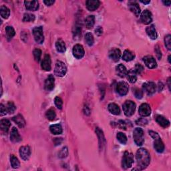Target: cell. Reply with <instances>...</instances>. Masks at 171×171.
<instances>
[{
    "label": "cell",
    "instance_id": "obj_1",
    "mask_svg": "<svg viewBox=\"0 0 171 171\" xmlns=\"http://www.w3.org/2000/svg\"><path fill=\"white\" fill-rule=\"evenodd\" d=\"M136 158L140 170L146 169L151 162V157H150L149 152L145 148H140L137 151Z\"/></svg>",
    "mask_w": 171,
    "mask_h": 171
},
{
    "label": "cell",
    "instance_id": "obj_2",
    "mask_svg": "<svg viewBox=\"0 0 171 171\" xmlns=\"http://www.w3.org/2000/svg\"><path fill=\"white\" fill-rule=\"evenodd\" d=\"M133 138L136 145L142 146L145 142L144 132L142 128H136L133 132Z\"/></svg>",
    "mask_w": 171,
    "mask_h": 171
},
{
    "label": "cell",
    "instance_id": "obj_3",
    "mask_svg": "<svg viewBox=\"0 0 171 171\" xmlns=\"http://www.w3.org/2000/svg\"><path fill=\"white\" fill-rule=\"evenodd\" d=\"M123 108L124 114L126 117H131V116L134 114V112H135L136 104L135 103L131 101V100H127V101L124 103Z\"/></svg>",
    "mask_w": 171,
    "mask_h": 171
},
{
    "label": "cell",
    "instance_id": "obj_4",
    "mask_svg": "<svg viewBox=\"0 0 171 171\" xmlns=\"http://www.w3.org/2000/svg\"><path fill=\"white\" fill-rule=\"evenodd\" d=\"M134 163V158L132 153L129 152H125L122 160V166L124 169H127L132 166Z\"/></svg>",
    "mask_w": 171,
    "mask_h": 171
},
{
    "label": "cell",
    "instance_id": "obj_5",
    "mask_svg": "<svg viewBox=\"0 0 171 171\" xmlns=\"http://www.w3.org/2000/svg\"><path fill=\"white\" fill-rule=\"evenodd\" d=\"M67 72V68L66 64L61 61H58L55 66L54 74L59 77H62L65 76Z\"/></svg>",
    "mask_w": 171,
    "mask_h": 171
},
{
    "label": "cell",
    "instance_id": "obj_6",
    "mask_svg": "<svg viewBox=\"0 0 171 171\" xmlns=\"http://www.w3.org/2000/svg\"><path fill=\"white\" fill-rule=\"evenodd\" d=\"M33 34L35 41L39 44H42L44 41V36L43 33V27L42 26L36 27L33 29Z\"/></svg>",
    "mask_w": 171,
    "mask_h": 171
},
{
    "label": "cell",
    "instance_id": "obj_7",
    "mask_svg": "<svg viewBox=\"0 0 171 171\" xmlns=\"http://www.w3.org/2000/svg\"><path fill=\"white\" fill-rule=\"evenodd\" d=\"M84 49L80 44H76L73 48V55L77 59H81L84 56Z\"/></svg>",
    "mask_w": 171,
    "mask_h": 171
},
{
    "label": "cell",
    "instance_id": "obj_8",
    "mask_svg": "<svg viewBox=\"0 0 171 171\" xmlns=\"http://www.w3.org/2000/svg\"><path fill=\"white\" fill-rule=\"evenodd\" d=\"M129 87L127 83L124 82H120L117 86V91L120 96H125L128 92Z\"/></svg>",
    "mask_w": 171,
    "mask_h": 171
},
{
    "label": "cell",
    "instance_id": "obj_9",
    "mask_svg": "<svg viewBox=\"0 0 171 171\" xmlns=\"http://www.w3.org/2000/svg\"><path fill=\"white\" fill-rule=\"evenodd\" d=\"M157 89V86L152 82H148L143 84V90L148 95H152L153 94Z\"/></svg>",
    "mask_w": 171,
    "mask_h": 171
},
{
    "label": "cell",
    "instance_id": "obj_10",
    "mask_svg": "<svg viewBox=\"0 0 171 171\" xmlns=\"http://www.w3.org/2000/svg\"><path fill=\"white\" fill-rule=\"evenodd\" d=\"M20 155L23 160H27L31 155V150L28 146H21L20 148Z\"/></svg>",
    "mask_w": 171,
    "mask_h": 171
},
{
    "label": "cell",
    "instance_id": "obj_11",
    "mask_svg": "<svg viewBox=\"0 0 171 171\" xmlns=\"http://www.w3.org/2000/svg\"><path fill=\"white\" fill-rule=\"evenodd\" d=\"M139 114L143 117H148L151 113V106H150L148 104H142L140 105L139 107L138 110Z\"/></svg>",
    "mask_w": 171,
    "mask_h": 171
},
{
    "label": "cell",
    "instance_id": "obj_12",
    "mask_svg": "<svg viewBox=\"0 0 171 171\" xmlns=\"http://www.w3.org/2000/svg\"><path fill=\"white\" fill-rule=\"evenodd\" d=\"M143 61H144L146 66L150 69L155 68L157 66V61L154 59V58L152 56H146L145 58H143Z\"/></svg>",
    "mask_w": 171,
    "mask_h": 171
},
{
    "label": "cell",
    "instance_id": "obj_13",
    "mask_svg": "<svg viewBox=\"0 0 171 171\" xmlns=\"http://www.w3.org/2000/svg\"><path fill=\"white\" fill-rule=\"evenodd\" d=\"M42 68L45 71H50L51 70V58L49 54H45L44 59L42 61Z\"/></svg>",
    "mask_w": 171,
    "mask_h": 171
},
{
    "label": "cell",
    "instance_id": "obj_14",
    "mask_svg": "<svg viewBox=\"0 0 171 171\" xmlns=\"http://www.w3.org/2000/svg\"><path fill=\"white\" fill-rule=\"evenodd\" d=\"M140 20L146 25L149 24L152 20V14L148 10H145L140 15Z\"/></svg>",
    "mask_w": 171,
    "mask_h": 171
},
{
    "label": "cell",
    "instance_id": "obj_15",
    "mask_svg": "<svg viewBox=\"0 0 171 171\" xmlns=\"http://www.w3.org/2000/svg\"><path fill=\"white\" fill-rule=\"evenodd\" d=\"M54 82L55 79L52 75H49L48 77L46 78L45 81L44 88L45 90L47 91H51L54 88Z\"/></svg>",
    "mask_w": 171,
    "mask_h": 171
},
{
    "label": "cell",
    "instance_id": "obj_16",
    "mask_svg": "<svg viewBox=\"0 0 171 171\" xmlns=\"http://www.w3.org/2000/svg\"><path fill=\"white\" fill-rule=\"evenodd\" d=\"M121 56V51L118 48H113L110 51L109 57L114 62H118Z\"/></svg>",
    "mask_w": 171,
    "mask_h": 171
},
{
    "label": "cell",
    "instance_id": "obj_17",
    "mask_svg": "<svg viewBox=\"0 0 171 171\" xmlns=\"http://www.w3.org/2000/svg\"><path fill=\"white\" fill-rule=\"evenodd\" d=\"M86 5L88 10L94 11L99 8L100 2L98 0H88L86 2Z\"/></svg>",
    "mask_w": 171,
    "mask_h": 171
},
{
    "label": "cell",
    "instance_id": "obj_18",
    "mask_svg": "<svg viewBox=\"0 0 171 171\" xmlns=\"http://www.w3.org/2000/svg\"><path fill=\"white\" fill-rule=\"evenodd\" d=\"M128 8H129L130 10L132 11L136 17L139 16L140 14V8L137 3L134 2H130L128 3Z\"/></svg>",
    "mask_w": 171,
    "mask_h": 171
},
{
    "label": "cell",
    "instance_id": "obj_19",
    "mask_svg": "<svg viewBox=\"0 0 171 171\" xmlns=\"http://www.w3.org/2000/svg\"><path fill=\"white\" fill-rule=\"evenodd\" d=\"M10 140L13 142H19L21 140V138L20 136V134L16 127H14L12 128L10 134Z\"/></svg>",
    "mask_w": 171,
    "mask_h": 171
},
{
    "label": "cell",
    "instance_id": "obj_20",
    "mask_svg": "<svg viewBox=\"0 0 171 171\" xmlns=\"http://www.w3.org/2000/svg\"><path fill=\"white\" fill-rule=\"evenodd\" d=\"M24 4L27 10L30 11H36L39 8V4L37 1H25Z\"/></svg>",
    "mask_w": 171,
    "mask_h": 171
},
{
    "label": "cell",
    "instance_id": "obj_21",
    "mask_svg": "<svg viewBox=\"0 0 171 171\" xmlns=\"http://www.w3.org/2000/svg\"><path fill=\"white\" fill-rule=\"evenodd\" d=\"M116 72L118 76L121 78H124L127 74V70L123 64H119L116 67Z\"/></svg>",
    "mask_w": 171,
    "mask_h": 171
},
{
    "label": "cell",
    "instance_id": "obj_22",
    "mask_svg": "<svg viewBox=\"0 0 171 171\" xmlns=\"http://www.w3.org/2000/svg\"><path fill=\"white\" fill-rule=\"evenodd\" d=\"M156 121L160 126L163 128H167L170 125V122L163 116H157V118H156Z\"/></svg>",
    "mask_w": 171,
    "mask_h": 171
},
{
    "label": "cell",
    "instance_id": "obj_23",
    "mask_svg": "<svg viewBox=\"0 0 171 171\" xmlns=\"http://www.w3.org/2000/svg\"><path fill=\"white\" fill-rule=\"evenodd\" d=\"M12 120H13L15 123H16L20 128H23L26 125V121L24 120L23 117L20 114H18L16 117L12 118Z\"/></svg>",
    "mask_w": 171,
    "mask_h": 171
},
{
    "label": "cell",
    "instance_id": "obj_24",
    "mask_svg": "<svg viewBox=\"0 0 171 171\" xmlns=\"http://www.w3.org/2000/svg\"><path fill=\"white\" fill-rule=\"evenodd\" d=\"M146 33L148 34V36L150 37V38H151L152 39H157V33L155 27L153 25L150 26L146 27Z\"/></svg>",
    "mask_w": 171,
    "mask_h": 171
},
{
    "label": "cell",
    "instance_id": "obj_25",
    "mask_svg": "<svg viewBox=\"0 0 171 171\" xmlns=\"http://www.w3.org/2000/svg\"><path fill=\"white\" fill-rule=\"evenodd\" d=\"M96 132L98 135V137L99 138V145L100 149H102L104 146L105 145V138L104 136L102 131L99 128H96Z\"/></svg>",
    "mask_w": 171,
    "mask_h": 171
},
{
    "label": "cell",
    "instance_id": "obj_26",
    "mask_svg": "<svg viewBox=\"0 0 171 171\" xmlns=\"http://www.w3.org/2000/svg\"><path fill=\"white\" fill-rule=\"evenodd\" d=\"M11 126L10 121L8 119H2L0 121V128L4 132H8Z\"/></svg>",
    "mask_w": 171,
    "mask_h": 171
},
{
    "label": "cell",
    "instance_id": "obj_27",
    "mask_svg": "<svg viewBox=\"0 0 171 171\" xmlns=\"http://www.w3.org/2000/svg\"><path fill=\"white\" fill-rule=\"evenodd\" d=\"M94 23H95V17L94 16H88L85 19L84 24L87 29L92 28Z\"/></svg>",
    "mask_w": 171,
    "mask_h": 171
},
{
    "label": "cell",
    "instance_id": "obj_28",
    "mask_svg": "<svg viewBox=\"0 0 171 171\" xmlns=\"http://www.w3.org/2000/svg\"><path fill=\"white\" fill-rule=\"evenodd\" d=\"M154 149L158 152H163L164 150V145L160 138L154 140Z\"/></svg>",
    "mask_w": 171,
    "mask_h": 171
},
{
    "label": "cell",
    "instance_id": "obj_29",
    "mask_svg": "<svg viewBox=\"0 0 171 171\" xmlns=\"http://www.w3.org/2000/svg\"><path fill=\"white\" fill-rule=\"evenodd\" d=\"M108 110L114 115H119L120 114V109L119 106L114 103H110L108 105Z\"/></svg>",
    "mask_w": 171,
    "mask_h": 171
},
{
    "label": "cell",
    "instance_id": "obj_30",
    "mask_svg": "<svg viewBox=\"0 0 171 171\" xmlns=\"http://www.w3.org/2000/svg\"><path fill=\"white\" fill-rule=\"evenodd\" d=\"M57 51L60 53H64L66 51V44L62 39H58L56 43Z\"/></svg>",
    "mask_w": 171,
    "mask_h": 171
},
{
    "label": "cell",
    "instance_id": "obj_31",
    "mask_svg": "<svg viewBox=\"0 0 171 171\" xmlns=\"http://www.w3.org/2000/svg\"><path fill=\"white\" fill-rule=\"evenodd\" d=\"M137 74L134 70H130L129 72H127V79L130 83H135L137 80Z\"/></svg>",
    "mask_w": 171,
    "mask_h": 171
},
{
    "label": "cell",
    "instance_id": "obj_32",
    "mask_svg": "<svg viewBox=\"0 0 171 171\" xmlns=\"http://www.w3.org/2000/svg\"><path fill=\"white\" fill-rule=\"evenodd\" d=\"M134 57H135V55L132 51L126 50L124 51L123 59L126 62H130V61H132L134 58Z\"/></svg>",
    "mask_w": 171,
    "mask_h": 171
},
{
    "label": "cell",
    "instance_id": "obj_33",
    "mask_svg": "<svg viewBox=\"0 0 171 171\" xmlns=\"http://www.w3.org/2000/svg\"><path fill=\"white\" fill-rule=\"evenodd\" d=\"M51 132L54 134H60L62 133V127L60 124H53L50 127Z\"/></svg>",
    "mask_w": 171,
    "mask_h": 171
},
{
    "label": "cell",
    "instance_id": "obj_34",
    "mask_svg": "<svg viewBox=\"0 0 171 171\" xmlns=\"http://www.w3.org/2000/svg\"><path fill=\"white\" fill-rule=\"evenodd\" d=\"M0 14H1V16L3 18H4V19H8L10 15V9L5 5H2V7L0 8Z\"/></svg>",
    "mask_w": 171,
    "mask_h": 171
},
{
    "label": "cell",
    "instance_id": "obj_35",
    "mask_svg": "<svg viewBox=\"0 0 171 171\" xmlns=\"http://www.w3.org/2000/svg\"><path fill=\"white\" fill-rule=\"evenodd\" d=\"M5 32H6V36H7V38L8 40H10L13 38L14 36L16 34V32L14 29L13 27L11 26H7L5 27Z\"/></svg>",
    "mask_w": 171,
    "mask_h": 171
},
{
    "label": "cell",
    "instance_id": "obj_36",
    "mask_svg": "<svg viewBox=\"0 0 171 171\" xmlns=\"http://www.w3.org/2000/svg\"><path fill=\"white\" fill-rule=\"evenodd\" d=\"M10 163L11 166L14 168V169H17L20 166V161L18 160L17 158L16 157H15L14 155H11L10 157Z\"/></svg>",
    "mask_w": 171,
    "mask_h": 171
},
{
    "label": "cell",
    "instance_id": "obj_37",
    "mask_svg": "<svg viewBox=\"0 0 171 171\" xmlns=\"http://www.w3.org/2000/svg\"><path fill=\"white\" fill-rule=\"evenodd\" d=\"M85 41L89 46H92L94 43V39L93 35L91 33H87L85 35Z\"/></svg>",
    "mask_w": 171,
    "mask_h": 171
},
{
    "label": "cell",
    "instance_id": "obj_38",
    "mask_svg": "<svg viewBox=\"0 0 171 171\" xmlns=\"http://www.w3.org/2000/svg\"><path fill=\"white\" fill-rule=\"evenodd\" d=\"M35 19L36 17L34 15L32 14L26 13L23 15V21H24V22H33V21L35 20Z\"/></svg>",
    "mask_w": 171,
    "mask_h": 171
},
{
    "label": "cell",
    "instance_id": "obj_39",
    "mask_svg": "<svg viewBox=\"0 0 171 171\" xmlns=\"http://www.w3.org/2000/svg\"><path fill=\"white\" fill-rule=\"evenodd\" d=\"M45 117L48 119L49 120H54L55 118L56 117V114L54 110L53 109H50L46 112V114H45Z\"/></svg>",
    "mask_w": 171,
    "mask_h": 171
},
{
    "label": "cell",
    "instance_id": "obj_40",
    "mask_svg": "<svg viewBox=\"0 0 171 171\" xmlns=\"http://www.w3.org/2000/svg\"><path fill=\"white\" fill-rule=\"evenodd\" d=\"M117 139L121 144L125 145L127 142V137L125 134L123 132H118L117 134Z\"/></svg>",
    "mask_w": 171,
    "mask_h": 171
},
{
    "label": "cell",
    "instance_id": "obj_41",
    "mask_svg": "<svg viewBox=\"0 0 171 171\" xmlns=\"http://www.w3.org/2000/svg\"><path fill=\"white\" fill-rule=\"evenodd\" d=\"M5 107L6 109H7L8 112L10 113V114H13L16 110V107L13 102H9Z\"/></svg>",
    "mask_w": 171,
    "mask_h": 171
},
{
    "label": "cell",
    "instance_id": "obj_42",
    "mask_svg": "<svg viewBox=\"0 0 171 171\" xmlns=\"http://www.w3.org/2000/svg\"><path fill=\"white\" fill-rule=\"evenodd\" d=\"M133 93L134 94V96L138 99L142 98L143 96V91L141 89H139V88H135L133 89Z\"/></svg>",
    "mask_w": 171,
    "mask_h": 171
},
{
    "label": "cell",
    "instance_id": "obj_43",
    "mask_svg": "<svg viewBox=\"0 0 171 171\" xmlns=\"http://www.w3.org/2000/svg\"><path fill=\"white\" fill-rule=\"evenodd\" d=\"M33 56H34L35 60L37 61V62H39V60L41 59V56H42V51L39 50V49H35L33 50Z\"/></svg>",
    "mask_w": 171,
    "mask_h": 171
},
{
    "label": "cell",
    "instance_id": "obj_44",
    "mask_svg": "<svg viewBox=\"0 0 171 171\" xmlns=\"http://www.w3.org/2000/svg\"><path fill=\"white\" fill-rule=\"evenodd\" d=\"M54 102H55V104H56V107L58 109L61 110L62 108V106H63V101L61 98L57 96L55 98V100H54Z\"/></svg>",
    "mask_w": 171,
    "mask_h": 171
},
{
    "label": "cell",
    "instance_id": "obj_45",
    "mask_svg": "<svg viewBox=\"0 0 171 171\" xmlns=\"http://www.w3.org/2000/svg\"><path fill=\"white\" fill-rule=\"evenodd\" d=\"M68 154V150L67 147H64L61 151H60L58 154V157L61 158H66Z\"/></svg>",
    "mask_w": 171,
    "mask_h": 171
},
{
    "label": "cell",
    "instance_id": "obj_46",
    "mask_svg": "<svg viewBox=\"0 0 171 171\" xmlns=\"http://www.w3.org/2000/svg\"><path fill=\"white\" fill-rule=\"evenodd\" d=\"M171 36L170 35H167L164 38V43H165V45L166 48L169 50H170L171 49Z\"/></svg>",
    "mask_w": 171,
    "mask_h": 171
},
{
    "label": "cell",
    "instance_id": "obj_47",
    "mask_svg": "<svg viewBox=\"0 0 171 171\" xmlns=\"http://www.w3.org/2000/svg\"><path fill=\"white\" fill-rule=\"evenodd\" d=\"M134 71L136 72V74H140L141 73L144 71V67H143L141 64H137L135 66V69H134Z\"/></svg>",
    "mask_w": 171,
    "mask_h": 171
},
{
    "label": "cell",
    "instance_id": "obj_48",
    "mask_svg": "<svg viewBox=\"0 0 171 171\" xmlns=\"http://www.w3.org/2000/svg\"><path fill=\"white\" fill-rule=\"evenodd\" d=\"M149 134L151 136V137L152 138H153L154 140H157V139H158V138H160V136L158 135V134L157 132H154V131H149Z\"/></svg>",
    "mask_w": 171,
    "mask_h": 171
},
{
    "label": "cell",
    "instance_id": "obj_49",
    "mask_svg": "<svg viewBox=\"0 0 171 171\" xmlns=\"http://www.w3.org/2000/svg\"><path fill=\"white\" fill-rule=\"evenodd\" d=\"M0 114H1V116H4L6 114H7V109H6V107L5 106H4L1 104V105H0Z\"/></svg>",
    "mask_w": 171,
    "mask_h": 171
},
{
    "label": "cell",
    "instance_id": "obj_50",
    "mask_svg": "<svg viewBox=\"0 0 171 171\" xmlns=\"http://www.w3.org/2000/svg\"><path fill=\"white\" fill-rule=\"evenodd\" d=\"M148 123V121L146 120L145 118H141L139 119L138 120L136 121V124L138 125H142V126H145V124Z\"/></svg>",
    "mask_w": 171,
    "mask_h": 171
},
{
    "label": "cell",
    "instance_id": "obj_51",
    "mask_svg": "<svg viewBox=\"0 0 171 171\" xmlns=\"http://www.w3.org/2000/svg\"><path fill=\"white\" fill-rule=\"evenodd\" d=\"M155 52L157 53V58L160 60L161 58V57H162V54H161V51L159 49V47H158V45H157V46L155 47Z\"/></svg>",
    "mask_w": 171,
    "mask_h": 171
},
{
    "label": "cell",
    "instance_id": "obj_52",
    "mask_svg": "<svg viewBox=\"0 0 171 171\" xmlns=\"http://www.w3.org/2000/svg\"><path fill=\"white\" fill-rule=\"evenodd\" d=\"M95 32L96 33V35L98 36H100L102 34V32H103V30H102V27L98 26L97 27V28L95 30Z\"/></svg>",
    "mask_w": 171,
    "mask_h": 171
},
{
    "label": "cell",
    "instance_id": "obj_53",
    "mask_svg": "<svg viewBox=\"0 0 171 171\" xmlns=\"http://www.w3.org/2000/svg\"><path fill=\"white\" fill-rule=\"evenodd\" d=\"M118 126L119 127H120V128H121V129H124V130H126V124H125V123L124 121L123 120H120L118 122Z\"/></svg>",
    "mask_w": 171,
    "mask_h": 171
},
{
    "label": "cell",
    "instance_id": "obj_54",
    "mask_svg": "<svg viewBox=\"0 0 171 171\" xmlns=\"http://www.w3.org/2000/svg\"><path fill=\"white\" fill-rule=\"evenodd\" d=\"M44 2L46 5L51 6V5H53L54 4L55 1H53V0H45V1H44Z\"/></svg>",
    "mask_w": 171,
    "mask_h": 171
},
{
    "label": "cell",
    "instance_id": "obj_55",
    "mask_svg": "<svg viewBox=\"0 0 171 171\" xmlns=\"http://www.w3.org/2000/svg\"><path fill=\"white\" fill-rule=\"evenodd\" d=\"M163 4L165 5H167V6H169L170 5V4H171V2H170V1H163Z\"/></svg>",
    "mask_w": 171,
    "mask_h": 171
},
{
    "label": "cell",
    "instance_id": "obj_56",
    "mask_svg": "<svg viewBox=\"0 0 171 171\" xmlns=\"http://www.w3.org/2000/svg\"><path fill=\"white\" fill-rule=\"evenodd\" d=\"M140 2L142 3V4H150L151 1H140Z\"/></svg>",
    "mask_w": 171,
    "mask_h": 171
},
{
    "label": "cell",
    "instance_id": "obj_57",
    "mask_svg": "<svg viewBox=\"0 0 171 171\" xmlns=\"http://www.w3.org/2000/svg\"><path fill=\"white\" fill-rule=\"evenodd\" d=\"M170 56H169V63H170Z\"/></svg>",
    "mask_w": 171,
    "mask_h": 171
}]
</instances>
